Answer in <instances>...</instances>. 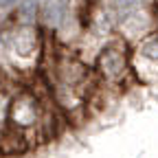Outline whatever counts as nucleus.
I'll return each mask as SVG.
<instances>
[{"instance_id":"obj_1","label":"nucleus","mask_w":158,"mask_h":158,"mask_svg":"<svg viewBox=\"0 0 158 158\" xmlns=\"http://www.w3.org/2000/svg\"><path fill=\"white\" fill-rule=\"evenodd\" d=\"M92 70L99 79V84L103 88H114V86H121L125 84L127 79L136 81L134 73H132V51L130 44L123 42L121 37H110L101 44L97 57H94V64Z\"/></svg>"},{"instance_id":"obj_2","label":"nucleus","mask_w":158,"mask_h":158,"mask_svg":"<svg viewBox=\"0 0 158 158\" xmlns=\"http://www.w3.org/2000/svg\"><path fill=\"white\" fill-rule=\"evenodd\" d=\"M13 90L9 84H0V143L9 130V108H11V99H13Z\"/></svg>"}]
</instances>
